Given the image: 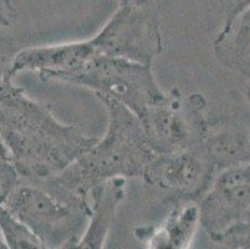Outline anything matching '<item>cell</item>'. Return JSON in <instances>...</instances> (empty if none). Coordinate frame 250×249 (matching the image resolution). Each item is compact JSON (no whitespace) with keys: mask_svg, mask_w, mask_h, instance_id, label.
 Listing matches in <instances>:
<instances>
[{"mask_svg":"<svg viewBox=\"0 0 250 249\" xmlns=\"http://www.w3.org/2000/svg\"><path fill=\"white\" fill-rule=\"evenodd\" d=\"M0 249H8V246H6V242L5 239H4L1 229H0Z\"/></svg>","mask_w":250,"mask_h":249,"instance_id":"19","label":"cell"},{"mask_svg":"<svg viewBox=\"0 0 250 249\" xmlns=\"http://www.w3.org/2000/svg\"><path fill=\"white\" fill-rule=\"evenodd\" d=\"M201 146L212 159L218 172L250 161V129L209 126Z\"/></svg>","mask_w":250,"mask_h":249,"instance_id":"12","label":"cell"},{"mask_svg":"<svg viewBox=\"0 0 250 249\" xmlns=\"http://www.w3.org/2000/svg\"><path fill=\"white\" fill-rule=\"evenodd\" d=\"M0 137L19 177L29 181L59 175L97 141L75 125L60 122L13 80L0 85Z\"/></svg>","mask_w":250,"mask_h":249,"instance_id":"1","label":"cell"},{"mask_svg":"<svg viewBox=\"0 0 250 249\" xmlns=\"http://www.w3.org/2000/svg\"><path fill=\"white\" fill-rule=\"evenodd\" d=\"M0 159H6V161H10V156H9V152L6 150L5 145H4L1 137H0Z\"/></svg>","mask_w":250,"mask_h":249,"instance_id":"18","label":"cell"},{"mask_svg":"<svg viewBox=\"0 0 250 249\" xmlns=\"http://www.w3.org/2000/svg\"><path fill=\"white\" fill-rule=\"evenodd\" d=\"M223 14V24L250 8V0H219Z\"/></svg>","mask_w":250,"mask_h":249,"instance_id":"16","label":"cell"},{"mask_svg":"<svg viewBox=\"0 0 250 249\" xmlns=\"http://www.w3.org/2000/svg\"><path fill=\"white\" fill-rule=\"evenodd\" d=\"M247 96H248V101H249V104H250V86H249V89H248Z\"/></svg>","mask_w":250,"mask_h":249,"instance_id":"20","label":"cell"},{"mask_svg":"<svg viewBox=\"0 0 250 249\" xmlns=\"http://www.w3.org/2000/svg\"><path fill=\"white\" fill-rule=\"evenodd\" d=\"M199 214L214 243L231 228L250 222V161L217 173L199 201Z\"/></svg>","mask_w":250,"mask_h":249,"instance_id":"7","label":"cell"},{"mask_svg":"<svg viewBox=\"0 0 250 249\" xmlns=\"http://www.w3.org/2000/svg\"><path fill=\"white\" fill-rule=\"evenodd\" d=\"M126 195V180L112 178L88 191V222L76 248L101 249Z\"/></svg>","mask_w":250,"mask_h":249,"instance_id":"9","label":"cell"},{"mask_svg":"<svg viewBox=\"0 0 250 249\" xmlns=\"http://www.w3.org/2000/svg\"><path fill=\"white\" fill-rule=\"evenodd\" d=\"M101 30L88 39L96 58L107 56L152 65L162 52L160 18L154 0H118Z\"/></svg>","mask_w":250,"mask_h":249,"instance_id":"5","label":"cell"},{"mask_svg":"<svg viewBox=\"0 0 250 249\" xmlns=\"http://www.w3.org/2000/svg\"><path fill=\"white\" fill-rule=\"evenodd\" d=\"M0 229L11 249L42 248V243L22 222L11 213L3 203H0Z\"/></svg>","mask_w":250,"mask_h":249,"instance_id":"13","label":"cell"},{"mask_svg":"<svg viewBox=\"0 0 250 249\" xmlns=\"http://www.w3.org/2000/svg\"><path fill=\"white\" fill-rule=\"evenodd\" d=\"M15 54L17 51L10 41L0 38V85L8 80H11L9 79V70H10Z\"/></svg>","mask_w":250,"mask_h":249,"instance_id":"15","label":"cell"},{"mask_svg":"<svg viewBox=\"0 0 250 249\" xmlns=\"http://www.w3.org/2000/svg\"><path fill=\"white\" fill-rule=\"evenodd\" d=\"M218 171L201 143L173 154L156 155L145 171L147 183L172 195V200L199 202Z\"/></svg>","mask_w":250,"mask_h":249,"instance_id":"8","label":"cell"},{"mask_svg":"<svg viewBox=\"0 0 250 249\" xmlns=\"http://www.w3.org/2000/svg\"><path fill=\"white\" fill-rule=\"evenodd\" d=\"M60 82L92 90L96 96L116 100L142 120L166 96L157 84L151 65L118 58L99 56Z\"/></svg>","mask_w":250,"mask_h":249,"instance_id":"4","label":"cell"},{"mask_svg":"<svg viewBox=\"0 0 250 249\" xmlns=\"http://www.w3.org/2000/svg\"><path fill=\"white\" fill-rule=\"evenodd\" d=\"M173 208L167 218L151 234H147V244L156 249L189 248L195 232L201 226L199 202L173 200Z\"/></svg>","mask_w":250,"mask_h":249,"instance_id":"10","label":"cell"},{"mask_svg":"<svg viewBox=\"0 0 250 249\" xmlns=\"http://www.w3.org/2000/svg\"><path fill=\"white\" fill-rule=\"evenodd\" d=\"M14 19V10L9 0H0V27H8Z\"/></svg>","mask_w":250,"mask_h":249,"instance_id":"17","label":"cell"},{"mask_svg":"<svg viewBox=\"0 0 250 249\" xmlns=\"http://www.w3.org/2000/svg\"><path fill=\"white\" fill-rule=\"evenodd\" d=\"M31 230L42 248H76L88 222V196L63 188L54 178H20L3 203Z\"/></svg>","mask_w":250,"mask_h":249,"instance_id":"3","label":"cell"},{"mask_svg":"<svg viewBox=\"0 0 250 249\" xmlns=\"http://www.w3.org/2000/svg\"><path fill=\"white\" fill-rule=\"evenodd\" d=\"M213 50L222 65L250 81V8L223 24Z\"/></svg>","mask_w":250,"mask_h":249,"instance_id":"11","label":"cell"},{"mask_svg":"<svg viewBox=\"0 0 250 249\" xmlns=\"http://www.w3.org/2000/svg\"><path fill=\"white\" fill-rule=\"evenodd\" d=\"M19 181V175L11 162L0 159V203H4Z\"/></svg>","mask_w":250,"mask_h":249,"instance_id":"14","label":"cell"},{"mask_svg":"<svg viewBox=\"0 0 250 249\" xmlns=\"http://www.w3.org/2000/svg\"><path fill=\"white\" fill-rule=\"evenodd\" d=\"M97 99L107 111V131L90 150L52 177L63 188L83 196L107 180L143 177L157 155L135 113L110 97Z\"/></svg>","mask_w":250,"mask_h":249,"instance_id":"2","label":"cell"},{"mask_svg":"<svg viewBox=\"0 0 250 249\" xmlns=\"http://www.w3.org/2000/svg\"><path fill=\"white\" fill-rule=\"evenodd\" d=\"M204 110L201 93L166 92L162 101L140 120L154 152L173 154L201 142L209 127Z\"/></svg>","mask_w":250,"mask_h":249,"instance_id":"6","label":"cell"}]
</instances>
